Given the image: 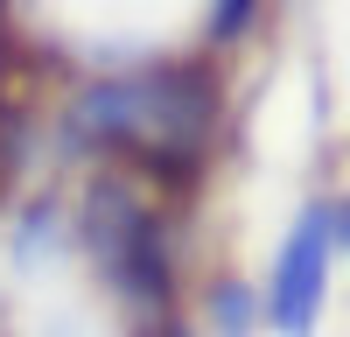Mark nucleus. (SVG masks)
I'll return each mask as SVG.
<instances>
[{
    "instance_id": "obj_1",
    "label": "nucleus",
    "mask_w": 350,
    "mask_h": 337,
    "mask_svg": "<svg viewBox=\"0 0 350 337\" xmlns=\"http://www.w3.org/2000/svg\"><path fill=\"white\" fill-rule=\"evenodd\" d=\"M323 274H329V218L315 211L308 225H295V239H287V253H280L273 316H280V323H308L315 295H323Z\"/></svg>"
}]
</instances>
